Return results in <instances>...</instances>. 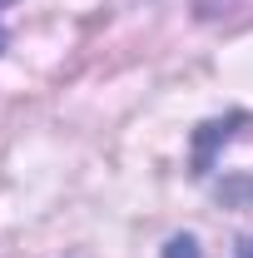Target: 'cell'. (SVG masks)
<instances>
[{
  "instance_id": "2",
  "label": "cell",
  "mask_w": 253,
  "mask_h": 258,
  "mask_svg": "<svg viewBox=\"0 0 253 258\" xmlns=\"http://www.w3.org/2000/svg\"><path fill=\"white\" fill-rule=\"evenodd\" d=\"M5 5H10V0H0V10H5ZM0 45H5V30H0Z\"/></svg>"
},
{
  "instance_id": "1",
  "label": "cell",
  "mask_w": 253,
  "mask_h": 258,
  "mask_svg": "<svg viewBox=\"0 0 253 258\" xmlns=\"http://www.w3.org/2000/svg\"><path fill=\"white\" fill-rule=\"evenodd\" d=\"M238 258H253V243H243V253H238Z\"/></svg>"
}]
</instances>
